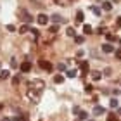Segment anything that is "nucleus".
<instances>
[{
  "mask_svg": "<svg viewBox=\"0 0 121 121\" xmlns=\"http://www.w3.org/2000/svg\"><path fill=\"white\" fill-rule=\"evenodd\" d=\"M19 81H21V76H19V74H16L14 78H12V85H14V86H17V85H19Z\"/></svg>",
  "mask_w": 121,
  "mask_h": 121,
  "instance_id": "obj_15",
  "label": "nucleus"
},
{
  "mask_svg": "<svg viewBox=\"0 0 121 121\" xmlns=\"http://www.w3.org/2000/svg\"><path fill=\"white\" fill-rule=\"evenodd\" d=\"M107 121H119V118H118V116H116L114 112H111V114L107 116Z\"/></svg>",
  "mask_w": 121,
  "mask_h": 121,
  "instance_id": "obj_17",
  "label": "nucleus"
},
{
  "mask_svg": "<svg viewBox=\"0 0 121 121\" xmlns=\"http://www.w3.org/2000/svg\"><path fill=\"white\" fill-rule=\"evenodd\" d=\"M7 30L9 31H16V26L14 24H7Z\"/></svg>",
  "mask_w": 121,
  "mask_h": 121,
  "instance_id": "obj_27",
  "label": "nucleus"
},
{
  "mask_svg": "<svg viewBox=\"0 0 121 121\" xmlns=\"http://www.w3.org/2000/svg\"><path fill=\"white\" fill-rule=\"evenodd\" d=\"M114 54H116L118 59H121V48H119V50H114Z\"/></svg>",
  "mask_w": 121,
  "mask_h": 121,
  "instance_id": "obj_30",
  "label": "nucleus"
},
{
  "mask_svg": "<svg viewBox=\"0 0 121 121\" xmlns=\"http://www.w3.org/2000/svg\"><path fill=\"white\" fill-rule=\"evenodd\" d=\"M83 19H85L83 12H81V10H78V12H76V23H83Z\"/></svg>",
  "mask_w": 121,
  "mask_h": 121,
  "instance_id": "obj_10",
  "label": "nucleus"
},
{
  "mask_svg": "<svg viewBox=\"0 0 121 121\" xmlns=\"http://www.w3.org/2000/svg\"><path fill=\"white\" fill-rule=\"evenodd\" d=\"M116 26H118V28H121V17L116 19Z\"/></svg>",
  "mask_w": 121,
  "mask_h": 121,
  "instance_id": "obj_31",
  "label": "nucleus"
},
{
  "mask_svg": "<svg viewBox=\"0 0 121 121\" xmlns=\"http://www.w3.org/2000/svg\"><path fill=\"white\" fill-rule=\"evenodd\" d=\"M19 16H21V17H23V21H24L26 24L33 23V16H31V14H28V12H26L24 9H19Z\"/></svg>",
  "mask_w": 121,
  "mask_h": 121,
  "instance_id": "obj_2",
  "label": "nucleus"
},
{
  "mask_svg": "<svg viewBox=\"0 0 121 121\" xmlns=\"http://www.w3.org/2000/svg\"><path fill=\"white\" fill-rule=\"evenodd\" d=\"M74 42H76V43H83L85 38H83V36H74Z\"/></svg>",
  "mask_w": 121,
  "mask_h": 121,
  "instance_id": "obj_23",
  "label": "nucleus"
},
{
  "mask_svg": "<svg viewBox=\"0 0 121 121\" xmlns=\"http://www.w3.org/2000/svg\"><path fill=\"white\" fill-rule=\"evenodd\" d=\"M80 69H81V74H86V73H88V62H86V60H81V62H80Z\"/></svg>",
  "mask_w": 121,
  "mask_h": 121,
  "instance_id": "obj_6",
  "label": "nucleus"
},
{
  "mask_svg": "<svg viewBox=\"0 0 121 121\" xmlns=\"http://www.w3.org/2000/svg\"><path fill=\"white\" fill-rule=\"evenodd\" d=\"M21 71H23V73H30L31 71V62L30 60H24V62L21 64Z\"/></svg>",
  "mask_w": 121,
  "mask_h": 121,
  "instance_id": "obj_5",
  "label": "nucleus"
},
{
  "mask_svg": "<svg viewBox=\"0 0 121 121\" xmlns=\"http://www.w3.org/2000/svg\"><path fill=\"white\" fill-rule=\"evenodd\" d=\"M66 33H68L69 36H74V35H76V31H74V28H71V26H69L68 30H66Z\"/></svg>",
  "mask_w": 121,
  "mask_h": 121,
  "instance_id": "obj_22",
  "label": "nucleus"
},
{
  "mask_svg": "<svg viewBox=\"0 0 121 121\" xmlns=\"http://www.w3.org/2000/svg\"><path fill=\"white\" fill-rule=\"evenodd\" d=\"M106 112V107H102V106H95L93 107V116H100V114Z\"/></svg>",
  "mask_w": 121,
  "mask_h": 121,
  "instance_id": "obj_7",
  "label": "nucleus"
},
{
  "mask_svg": "<svg viewBox=\"0 0 121 121\" xmlns=\"http://www.w3.org/2000/svg\"><path fill=\"white\" fill-rule=\"evenodd\" d=\"M2 121H10V119H9V118H4V119H2Z\"/></svg>",
  "mask_w": 121,
  "mask_h": 121,
  "instance_id": "obj_33",
  "label": "nucleus"
},
{
  "mask_svg": "<svg viewBox=\"0 0 121 121\" xmlns=\"http://www.w3.org/2000/svg\"><path fill=\"white\" fill-rule=\"evenodd\" d=\"M28 31H30L28 24H23V26H21V28H19V33H28Z\"/></svg>",
  "mask_w": 121,
  "mask_h": 121,
  "instance_id": "obj_21",
  "label": "nucleus"
},
{
  "mask_svg": "<svg viewBox=\"0 0 121 121\" xmlns=\"http://www.w3.org/2000/svg\"><path fill=\"white\" fill-rule=\"evenodd\" d=\"M92 31H93V30H92V26H88V24H85V26H83V33H85V35H90Z\"/></svg>",
  "mask_w": 121,
  "mask_h": 121,
  "instance_id": "obj_16",
  "label": "nucleus"
},
{
  "mask_svg": "<svg viewBox=\"0 0 121 121\" xmlns=\"http://www.w3.org/2000/svg\"><path fill=\"white\" fill-rule=\"evenodd\" d=\"M86 118H88V114L85 111H80V119H86Z\"/></svg>",
  "mask_w": 121,
  "mask_h": 121,
  "instance_id": "obj_24",
  "label": "nucleus"
},
{
  "mask_svg": "<svg viewBox=\"0 0 121 121\" xmlns=\"http://www.w3.org/2000/svg\"><path fill=\"white\" fill-rule=\"evenodd\" d=\"M102 9H104V10H111V9H112V4H111V2H104V4H102Z\"/></svg>",
  "mask_w": 121,
  "mask_h": 121,
  "instance_id": "obj_14",
  "label": "nucleus"
},
{
  "mask_svg": "<svg viewBox=\"0 0 121 121\" xmlns=\"http://www.w3.org/2000/svg\"><path fill=\"white\" fill-rule=\"evenodd\" d=\"M9 76H10V73H9V71H7V69H4V71H0V80H7V78H9Z\"/></svg>",
  "mask_w": 121,
  "mask_h": 121,
  "instance_id": "obj_11",
  "label": "nucleus"
},
{
  "mask_svg": "<svg viewBox=\"0 0 121 121\" xmlns=\"http://www.w3.org/2000/svg\"><path fill=\"white\" fill-rule=\"evenodd\" d=\"M106 38H107V40H109V42H116V40H118V38H116V36H114V35H112V33H106Z\"/></svg>",
  "mask_w": 121,
  "mask_h": 121,
  "instance_id": "obj_18",
  "label": "nucleus"
},
{
  "mask_svg": "<svg viewBox=\"0 0 121 121\" xmlns=\"http://www.w3.org/2000/svg\"><path fill=\"white\" fill-rule=\"evenodd\" d=\"M90 121H93V119H90Z\"/></svg>",
  "mask_w": 121,
  "mask_h": 121,
  "instance_id": "obj_36",
  "label": "nucleus"
},
{
  "mask_svg": "<svg viewBox=\"0 0 121 121\" xmlns=\"http://www.w3.org/2000/svg\"><path fill=\"white\" fill-rule=\"evenodd\" d=\"M30 33H33V36H38V33H40V31H38V30H30Z\"/></svg>",
  "mask_w": 121,
  "mask_h": 121,
  "instance_id": "obj_29",
  "label": "nucleus"
},
{
  "mask_svg": "<svg viewBox=\"0 0 121 121\" xmlns=\"http://www.w3.org/2000/svg\"><path fill=\"white\" fill-rule=\"evenodd\" d=\"M100 78H102V74L99 73V71H92V80H93V81H99Z\"/></svg>",
  "mask_w": 121,
  "mask_h": 121,
  "instance_id": "obj_9",
  "label": "nucleus"
},
{
  "mask_svg": "<svg viewBox=\"0 0 121 121\" xmlns=\"http://www.w3.org/2000/svg\"><path fill=\"white\" fill-rule=\"evenodd\" d=\"M66 74H68L69 78H74V76L78 74V71H76V69H69V71H68V73H66Z\"/></svg>",
  "mask_w": 121,
  "mask_h": 121,
  "instance_id": "obj_19",
  "label": "nucleus"
},
{
  "mask_svg": "<svg viewBox=\"0 0 121 121\" xmlns=\"http://www.w3.org/2000/svg\"><path fill=\"white\" fill-rule=\"evenodd\" d=\"M102 50L106 52V54H111V52H114V47L111 45V43H104V45H102Z\"/></svg>",
  "mask_w": 121,
  "mask_h": 121,
  "instance_id": "obj_8",
  "label": "nucleus"
},
{
  "mask_svg": "<svg viewBox=\"0 0 121 121\" xmlns=\"http://www.w3.org/2000/svg\"><path fill=\"white\" fill-rule=\"evenodd\" d=\"M2 107H4V104H2V102H0V109H2Z\"/></svg>",
  "mask_w": 121,
  "mask_h": 121,
  "instance_id": "obj_34",
  "label": "nucleus"
},
{
  "mask_svg": "<svg viewBox=\"0 0 121 121\" xmlns=\"http://www.w3.org/2000/svg\"><path fill=\"white\" fill-rule=\"evenodd\" d=\"M112 2H119V0H112Z\"/></svg>",
  "mask_w": 121,
  "mask_h": 121,
  "instance_id": "obj_35",
  "label": "nucleus"
},
{
  "mask_svg": "<svg viewBox=\"0 0 121 121\" xmlns=\"http://www.w3.org/2000/svg\"><path fill=\"white\" fill-rule=\"evenodd\" d=\"M57 30H59L57 26H50V30H48V31H50V33H57Z\"/></svg>",
  "mask_w": 121,
  "mask_h": 121,
  "instance_id": "obj_28",
  "label": "nucleus"
},
{
  "mask_svg": "<svg viewBox=\"0 0 121 121\" xmlns=\"http://www.w3.org/2000/svg\"><path fill=\"white\" fill-rule=\"evenodd\" d=\"M43 81H40V80H35V81H31L30 83V90H35L36 92V95H40V93L43 92Z\"/></svg>",
  "mask_w": 121,
  "mask_h": 121,
  "instance_id": "obj_1",
  "label": "nucleus"
},
{
  "mask_svg": "<svg viewBox=\"0 0 121 121\" xmlns=\"http://www.w3.org/2000/svg\"><path fill=\"white\" fill-rule=\"evenodd\" d=\"M109 106H111L112 109H116L118 107V100H116V99H111V100H109Z\"/></svg>",
  "mask_w": 121,
  "mask_h": 121,
  "instance_id": "obj_20",
  "label": "nucleus"
},
{
  "mask_svg": "<svg viewBox=\"0 0 121 121\" xmlns=\"http://www.w3.org/2000/svg\"><path fill=\"white\" fill-rule=\"evenodd\" d=\"M66 69V64H59V71H64Z\"/></svg>",
  "mask_w": 121,
  "mask_h": 121,
  "instance_id": "obj_32",
  "label": "nucleus"
},
{
  "mask_svg": "<svg viewBox=\"0 0 121 121\" xmlns=\"http://www.w3.org/2000/svg\"><path fill=\"white\" fill-rule=\"evenodd\" d=\"M38 64H40V68H42V69L48 71V73L52 71V64L48 62V60H45V59H40V60H38Z\"/></svg>",
  "mask_w": 121,
  "mask_h": 121,
  "instance_id": "obj_3",
  "label": "nucleus"
},
{
  "mask_svg": "<svg viewBox=\"0 0 121 121\" xmlns=\"http://www.w3.org/2000/svg\"><path fill=\"white\" fill-rule=\"evenodd\" d=\"M52 21H54V23H64V19L60 17L59 14H56V16H52Z\"/></svg>",
  "mask_w": 121,
  "mask_h": 121,
  "instance_id": "obj_12",
  "label": "nucleus"
},
{
  "mask_svg": "<svg viewBox=\"0 0 121 121\" xmlns=\"http://www.w3.org/2000/svg\"><path fill=\"white\" fill-rule=\"evenodd\" d=\"M92 90H93V86H92V85H86V86H85V92H86V93H90Z\"/></svg>",
  "mask_w": 121,
  "mask_h": 121,
  "instance_id": "obj_25",
  "label": "nucleus"
},
{
  "mask_svg": "<svg viewBox=\"0 0 121 121\" xmlns=\"http://www.w3.org/2000/svg\"><path fill=\"white\" fill-rule=\"evenodd\" d=\"M92 10H93L97 16H100V9H99V7H92Z\"/></svg>",
  "mask_w": 121,
  "mask_h": 121,
  "instance_id": "obj_26",
  "label": "nucleus"
},
{
  "mask_svg": "<svg viewBox=\"0 0 121 121\" xmlns=\"http://www.w3.org/2000/svg\"><path fill=\"white\" fill-rule=\"evenodd\" d=\"M54 81H56V83H62V81H64V76H62V74H56V76H54Z\"/></svg>",
  "mask_w": 121,
  "mask_h": 121,
  "instance_id": "obj_13",
  "label": "nucleus"
},
{
  "mask_svg": "<svg viewBox=\"0 0 121 121\" xmlns=\"http://www.w3.org/2000/svg\"><path fill=\"white\" fill-rule=\"evenodd\" d=\"M36 23L42 24V26H45V24L48 23V17H47L45 14H38V16H36Z\"/></svg>",
  "mask_w": 121,
  "mask_h": 121,
  "instance_id": "obj_4",
  "label": "nucleus"
}]
</instances>
